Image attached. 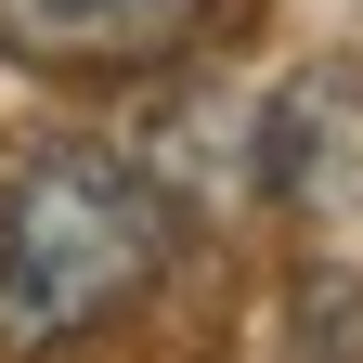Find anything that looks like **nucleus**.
Segmentation results:
<instances>
[{
    "mask_svg": "<svg viewBox=\"0 0 363 363\" xmlns=\"http://www.w3.org/2000/svg\"><path fill=\"white\" fill-rule=\"evenodd\" d=\"M182 247V208L156 169H130L117 143H39L0 169V363L78 350L117 311L156 298V272Z\"/></svg>",
    "mask_w": 363,
    "mask_h": 363,
    "instance_id": "1",
    "label": "nucleus"
},
{
    "mask_svg": "<svg viewBox=\"0 0 363 363\" xmlns=\"http://www.w3.org/2000/svg\"><path fill=\"white\" fill-rule=\"evenodd\" d=\"M220 0H0V52L39 78H156L208 39Z\"/></svg>",
    "mask_w": 363,
    "mask_h": 363,
    "instance_id": "2",
    "label": "nucleus"
},
{
    "mask_svg": "<svg viewBox=\"0 0 363 363\" xmlns=\"http://www.w3.org/2000/svg\"><path fill=\"white\" fill-rule=\"evenodd\" d=\"M259 182L286 208H350L363 195V91L350 78H298L259 130Z\"/></svg>",
    "mask_w": 363,
    "mask_h": 363,
    "instance_id": "3",
    "label": "nucleus"
},
{
    "mask_svg": "<svg viewBox=\"0 0 363 363\" xmlns=\"http://www.w3.org/2000/svg\"><path fill=\"white\" fill-rule=\"evenodd\" d=\"M286 363H363V286H350V272H311V286H298Z\"/></svg>",
    "mask_w": 363,
    "mask_h": 363,
    "instance_id": "4",
    "label": "nucleus"
}]
</instances>
